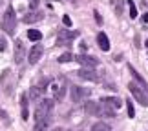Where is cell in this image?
<instances>
[{
    "instance_id": "obj_20",
    "label": "cell",
    "mask_w": 148,
    "mask_h": 131,
    "mask_svg": "<svg viewBox=\"0 0 148 131\" xmlns=\"http://www.w3.org/2000/svg\"><path fill=\"white\" fill-rule=\"evenodd\" d=\"M40 95H42V91L38 89L37 86H33V88L29 89V98H31V100H35V102H37L38 98H40Z\"/></svg>"
},
{
    "instance_id": "obj_7",
    "label": "cell",
    "mask_w": 148,
    "mask_h": 131,
    "mask_svg": "<svg viewBox=\"0 0 148 131\" xmlns=\"http://www.w3.org/2000/svg\"><path fill=\"white\" fill-rule=\"evenodd\" d=\"M79 77L82 78V80H90V82H99V75L95 73L93 69H79V73H77Z\"/></svg>"
},
{
    "instance_id": "obj_27",
    "label": "cell",
    "mask_w": 148,
    "mask_h": 131,
    "mask_svg": "<svg viewBox=\"0 0 148 131\" xmlns=\"http://www.w3.org/2000/svg\"><path fill=\"white\" fill-rule=\"evenodd\" d=\"M37 5H38V0H31V2H29V7L31 9H37Z\"/></svg>"
},
{
    "instance_id": "obj_15",
    "label": "cell",
    "mask_w": 148,
    "mask_h": 131,
    "mask_svg": "<svg viewBox=\"0 0 148 131\" xmlns=\"http://www.w3.org/2000/svg\"><path fill=\"white\" fill-rule=\"evenodd\" d=\"M40 18H42L40 13H27L24 16V22H26V24H33V22H38Z\"/></svg>"
},
{
    "instance_id": "obj_23",
    "label": "cell",
    "mask_w": 148,
    "mask_h": 131,
    "mask_svg": "<svg viewBox=\"0 0 148 131\" xmlns=\"http://www.w3.org/2000/svg\"><path fill=\"white\" fill-rule=\"evenodd\" d=\"M126 109H128V117L134 118L135 117V109H134V106H132V102H130V100H126Z\"/></svg>"
},
{
    "instance_id": "obj_8",
    "label": "cell",
    "mask_w": 148,
    "mask_h": 131,
    "mask_svg": "<svg viewBox=\"0 0 148 131\" xmlns=\"http://www.w3.org/2000/svg\"><path fill=\"white\" fill-rule=\"evenodd\" d=\"M42 53H44V48H42V45H38V44L33 45L31 51H29V62H31V64H37V62L40 60Z\"/></svg>"
},
{
    "instance_id": "obj_17",
    "label": "cell",
    "mask_w": 148,
    "mask_h": 131,
    "mask_svg": "<svg viewBox=\"0 0 148 131\" xmlns=\"http://www.w3.org/2000/svg\"><path fill=\"white\" fill-rule=\"evenodd\" d=\"M27 38H29L31 42H38L42 38V33L37 31V29H29V31H27Z\"/></svg>"
},
{
    "instance_id": "obj_28",
    "label": "cell",
    "mask_w": 148,
    "mask_h": 131,
    "mask_svg": "<svg viewBox=\"0 0 148 131\" xmlns=\"http://www.w3.org/2000/svg\"><path fill=\"white\" fill-rule=\"evenodd\" d=\"M0 117H2V118H8V115H5V113H4L2 109H0Z\"/></svg>"
},
{
    "instance_id": "obj_5",
    "label": "cell",
    "mask_w": 148,
    "mask_h": 131,
    "mask_svg": "<svg viewBox=\"0 0 148 131\" xmlns=\"http://www.w3.org/2000/svg\"><path fill=\"white\" fill-rule=\"evenodd\" d=\"M79 33L77 31H60L59 38H57V45H70V40H73V38H77Z\"/></svg>"
},
{
    "instance_id": "obj_16",
    "label": "cell",
    "mask_w": 148,
    "mask_h": 131,
    "mask_svg": "<svg viewBox=\"0 0 148 131\" xmlns=\"http://www.w3.org/2000/svg\"><path fill=\"white\" fill-rule=\"evenodd\" d=\"M130 73H132V75L135 77V80H137V82L141 84V86H143V91H145V93H146V91H148V86H146V82L143 80V77H141V75H139V73H137V71H135V69H134V67H132V66H130Z\"/></svg>"
},
{
    "instance_id": "obj_29",
    "label": "cell",
    "mask_w": 148,
    "mask_h": 131,
    "mask_svg": "<svg viewBox=\"0 0 148 131\" xmlns=\"http://www.w3.org/2000/svg\"><path fill=\"white\" fill-rule=\"evenodd\" d=\"M143 22H148V13H145V15H143Z\"/></svg>"
},
{
    "instance_id": "obj_22",
    "label": "cell",
    "mask_w": 148,
    "mask_h": 131,
    "mask_svg": "<svg viewBox=\"0 0 148 131\" xmlns=\"http://www.w3.org/2000/svg\"><path fill=\"white\" fill-rule=\"evenodd\" d=\"M73 60V55L70 53V51H68V53H64V55H60L59 56V62L60 64H66V62H71Z\"/></svg>"
},
{
    "instance_id": "obj_2",
    "label": "cell",
    "mask_w": 148,
    "mask_h": 131,
    "mask_svg": "<svg viewBox=\"0 0 148 131\" xmlns=\"http://www.w3.org/2000/svg\"><path fill=\"white\" fill-rule=\"evenodd\" d=\"M51 109H53V100H49V98L40 100V104L37 106V111H35V118H37V120H42V118L49 117Z\"/></svg>"
},
{
    "instance_id": "obj_26",
    "label": "cell",
    "mask_w": 148,
    "mask_h": 131,
    "mask_svg": "<svg viewBox=\"0 0 148 131\" xmlns=\"http://www.w3.org/2000/svg\"><path fill=\"white\" fill-rule=\"evenodd\" d=\"M62 22H64V26H68V27L71 26V18H70V16H68V15L64 16V18H62Z\"/></svg>"
},
{
    "instance_id": "obj_4",
    "label": "cell",
    "mask_w": 148,
    "mask_h": 131,
    "mask_svg": "<svg viewBox=\"0 0 148 131\" xmlns=\"http://www.w3.org/2000/svg\"><path fill=\"white\" fill-rule=\"evenodd\" d=\"M79 64H81L84 69H93L95 66H97V58H93V56H90V55H84V53H81V55H77V56H73Z\"/></svg>"
},
{
    "instance_id": "obj_32",
    "label": "cell",
    "mask_w": 148,
    "mask_h": 131,
    "mask_svg": "<svg viewBox=\"0 0 148 131\" xmlns=\"http://www.w3.org/2000/svg\"><path fill=\"white\" fill-rule=\"evenodd\" d=\"M2 2H4V0H0V4H2Z\"/></svg>"
},
{
    "instance_id": "obj_30",
    "label": "cell",
    "mask_w": 148,
    "mask_h": 131,
    "mask_svg": "<svg viewBox=\"0 0 148 131\" xmlns=\"http://www.w3.org/2000/svg\"><path fill=\"white\" fill-rule=\"evenodd\" d=\"M53 131H64V129H62V128H55Z\"/></svg>"
},
{
    "instance_id": "obj_12",
    "label": "cell",
    "mask_w": 148,
    "mask_h": 131,
    "mask_svg": "<svg viewBox=\"0 0 148 131\" xmlns=\"http://www.w3.org/2000/svg\"><path fill=\"white\" fill-rule=\"evenodd\" d=\"M49 122H51V117H46V118H42V120H37L35 129H33V131H48Z\"/></svg>"
},
{
    "instance_id": "obj_13",
    "label": "cell",
    "mask_w": 148,
    "mask_h": 131,
    "mask_svg": "<svg viewBox=\"0 0 148 131\" xmlns=\"http://www.w3.org/2000/svg\"><path fill=\"white\" fill-rule=\"evenodd\" d=\"M51 91L55 93V98L60 100L62 96H64V93H66V80H62V86H60V88H57L55 84H53V86H51Z\"/></svg>"
},
{
    "instance_id": "obj_25",
    "label": "cell",
    "mask_w": 148,
    "mask_h": 131,
    "mask_svg": "<svg viewBox=\"0 0 148 131\" xmlns=\"http://www.w3.org/2000/svg\"><path fill=\"white\" fill-rule=\"evenodd\" d=\"M93 16H95V22H97V24L101 26V24H102V16H101V15L97 13V11H95V13H93Z\"/></svg>"
},
{
    "instance_id": "obj_19",
    "label": "cell",
    "mask_w": 148,
    "mask_h": 131,
    "mask_svg": "<svg viewBox=\"0 0 148 131\" xmlns=\"http://www.w3.org/2000/svg\"><path fill=\"white\" fill-rule=\"evenodd\" d=\"M92 131H112V128L108 126L106 122H97L92 126Z\"/></svg>"
},
{
    "instance_id": "obj_10",
    "label": "cell",
    "mask_w": 148,
    "mask_h": 131,
    "mask_svg": "<svg viewBox=\"0 0 148 131\" xmlns=\"http://www.w3.org/2000/svg\"><path fill=\"white\" fill-rule=\"evenodd\" d=\"M22 60H24V44L20 40H16L15 42V62L22 64Z\"/></svg>"
},
{
    "instance_id": "obj_31",
    "label": "cell",
    "mask_w": 148,
    "mask_h": 131,
    "mask_svg": "<svg viewBox=\"0 0 148 131\" xmlns=\"http://www.w3.org/2000/svg\"><path fill=\"white\" fill-rule=\"evenodd\" d=\"M145 45H146V48H148V40H146V42H145Z\"/></svg>"
},
{
    "instance_id": "obj_21",
    "label": "cell",
    "mask_w": 148,
    "mask_h": 131,
    "mask_svg": "<svg viewBox=\"0 0 148 131\" xmlns=\"http://www.w3.org/2000/svg\"><path fill=\"white\" fill-rule=\"evenodd\" d=\"M126 4H128V9H130V18H135L137 16V7H135L134 0H126Z\"/></svg>"
},
{
    "instance_id": "obj_1",
    "label": "cell",
    "mask_w": 148,
    "mask_h": 131,
    "mask_svg": "<svg viewBox=\"0 0 148 131\" xmlns=\"http://www.w3.org/2000/svg\"><path fill=\"white\" fill-rule=\"evenodd\" d=\"M2 27H4V31L5 33H9V35H13L15 33V27H16V15H15V9L9 7L5 9V13L2 16Z\"/></svg>"
},
{
    "instance_id": "obj_9",
    "label": "cell",
    "mask_w": 148,
    "mask_h": 131,
    "mask_svg": "<svg viewBox=\"0 0 148 131\" xmlns=\"http://www.w3.org/2000/svg\"><path fill=\"white\" fill-rule=\"evenodd\" d=\"M84 109H86L88 115H95V117H99V115H101V104H97V102L88 100L86 104H84Z\"/></svg>"
},
{
    "instance_id": "obj_11",
    "label": "cell",
    "mask_w": 148,
    "mask_h": 131,
    "mask_svg": "<svg viewBox=\"0 0 148 131\" xmlns=\"http://www.w3.org/2000/svg\"><path fill=\"white\" fill-rule=\"evenodd\" d=\"M97 45L102 49V51H110V40H108V37H106V33H99L97 35Z\"/></svg>"
},
{
    "instance_id": "obj_14",
    "label": "cell",
    "mask_w": 148,
    "mask_h": 131,
    "mask_svg": "<svg viewBox=\"0 0 148 131\" xmlns=\"http://www.w3.org/2000/svg\"><path fill=\"white\" fill-rule=\"evenodd\" d=\"M102 104H108V106H113L115 109H119V107L123 106V102L119 100V98H112V96H104V98H101Z\"/></svg>"
},
{
    "instance_id": "obj_6",
    "label": "cell",
    "mask_w": 148,
    "mask_h": 131,
    "mask_svg": "<svg viewBox=\"0 0 148 131\" xmlns=\"http://www.w3.org/2000/svg\"><path fill=\"white\" fill-rule=\"evenodd\" d=\"M88 95H90V89H82V88H79V86H73L70 89V96H71L73 102H81L82 96H88Z\"/></svg>"
},
{
    "instance_id": "obj_3",
    "label": "cell",
    "mask_w": 148,
    "mask_h": 131,
    "mask_svg": "<svg viewBox=\"0 0 148 131\" xmlns=\"http://www.w3.org/2000/svg\"><path fill=\"white\" fill-rule=\"evenodd\" d=\"M128 89H130V93L134 95V98L137 100L141 106H145V107L148 106V96H146V93L137 86V84H134V82H132V84H128Z\"/></svg>"
},
{
    "instance_id": "obj_18",
    "label": "cell",
    "mask_w": 148,
    "mask_h": 131,
    "mask_svg": "<svg viewBox=\"0 0 148 131\" xmlns=\"http://www.w3.org/2000/svg\"><path fill=\"white\" fill-rule=\"evenodd\" d=\"M20 102H22V118H24V120H27V115H29V111H27V96L22 95Z\"/></svg>"
},
{
    "instance_id": "obj_24",
    "label": "cell",
    "mask_w": 148,
    "mask_h": 131,
    "mask_svg": "<svg viewBox=\"0 0 148 131\" xmlns=\"http://www.w3.org/2000/svg\"><path fill=\"white\" fill-rule=\"evenodd\" d=\"M5 48H8V42H5V38L0 35V53H2V51H5Z\"/></svg>"
}]
</instances>
